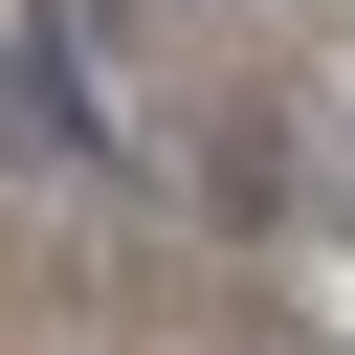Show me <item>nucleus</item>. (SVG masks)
Returning <instances> with one entry per match:
<instances>
[{
	"label": "nucleus",
	"mask_w": 355,
	"mask_h": 355,
	"mask_svg": "<svg viewBox=\"0 0 355 355\" xmlns=\"http://www.w3.org/2000/svg\"><path fill=\"white\" fill-rule=\"evenodd\" d=\"M0 111H22L44 155H111V111H89V67H67L44 22H0Z\"/></svg>",
	"instance_id": "1"
}]
</instances>
